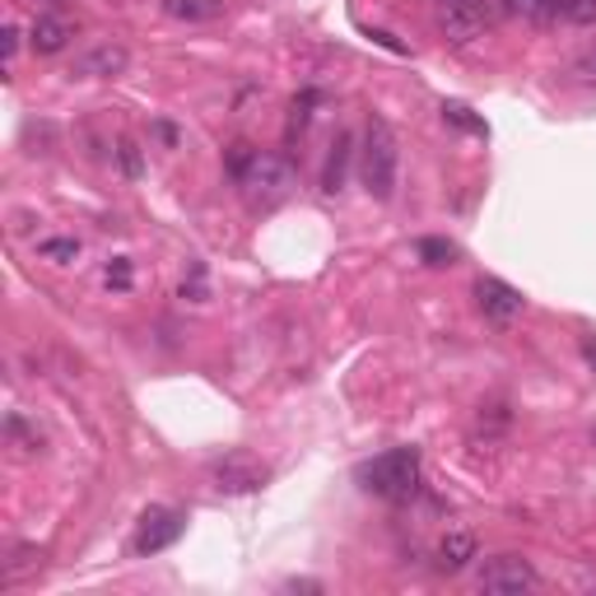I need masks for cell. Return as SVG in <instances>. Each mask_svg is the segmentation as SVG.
I'll return each mask as SVG.
<instances>
[{
	"instance_id": "11",
	"label": "cell",
	"mask_w": 596,
	"mask_h": 596,
	"mask_svg": "<svg viewBox=\"0 0 596 596\" xmlns=\"http://www.w3.org/2000/svg\"><path fill=\"white\" fill-rule=\"evenodd\" d=\"M475 555H481V545H475V536L471 532H447L443 541H438V568H443V574H462V568L475 559Z\"/></svg>"
},
{
	"instance_id": "26",
	"label": "cell",
	"mask_w": 596,
	"mask_h": 596,
	"mask_svg": "<svg viewBox=\"0 0 596 596\" xmlns=\"http://www.w3.org/2000/svg\"><path fill=\"white\" fill-rule=\"evenodd\" d=\"M592 443H596V428H592Z\"/></svg>"
},
{
	"instance_id": "10",
	"label": "cell",
	"mask_w": 596,
	"mask_h": 596,
	"mask_svg": "<svg viewBox=\"0 0 596 596\" xmlns=\"http://www.w3.org/2000/svg\"><path fill=\"white\" fill-rule=\"evenodd\" d=\"M131 65V52L122 42H99V47H89V52L75 61L80 75L89 80H112V75H122V70Z\"/></svg>"
},
{
	"instance_id": "2",
	"label": "cell",
	"mask_w": 596,
	"mask_h": 596,
	"mask_svg": "<svg viewBox=\"0 0 596 596\" xmlns=\"http://www.w3.org/2000/svg\"><path fill=\"white\" fill-rule=\"evenodd\" d=\"M364 186L373 201H392L396 196V173H401V145H396V131L383 122V117H373L368 131H364Z\"/></svg>"
},
{
	"instance_id": "17",
	"label": "cell",
	"mask_w": 596,
	"mask_h": 596,
	"mask_svg": "<svg viewBox=\"0 0 596 596\" xmlns=\"http://www.w3.org/2000/svg\"><path fill=\"white\" fill-rule=\"evenodd\" d=\"M564 23L592 29V23H596V0H564Z\"/></svg>"
},
{
	"instance_id": "12",
	"label": "cell",
	"mask_w": 596,
	"mask_h": 596,
	"mask_svg": "<svg viewBox=\"0 0 596 596\" xmlns=\"http://www.w3.org/2000/svg\"><path fill=\"white\" fill-rule=\"evenodd\" d=\"M163 14L182 23H210L224 14V0H163Z\"/></svg>"
},
{
	"instance_id": "23",
	"label": "cell",
	"mask_w": 596,
	"mask_h": 596,
	"mask_svg": "<svg viewBox=\"0 0 596 596\" xmlns=\"http://www.w3.org/2000/svg\"><path fill=\"white\" fill-rule=\"evenodd\" d=\"M583 354H587V364L596 368V345H592V341H583Z\"/></svg>"
},
{
	"instance_id": "13",
	"label": "cell",
	"mask_w": 596,
	"mask_h": 596,
	"mask_svg": "<svg viewBox=\"0 0 596 596\" xmlns=\"http://www.w3.org/2000/svg\"><path fill=\"white\" fill-rule=\"evenodd\" d=\"M345 173H350V135L341 131V135H336V145H331V154H326V169H322V192L336 196L341 186H345Z\"/></svg>"
},
{
	"instance_id": "16",
	"label": "cell",
	"mask_w": 596,
	"mask_h": 596,
	"mask_svg": "<svg viewBox=\"0 0 596 596\" xmlns=\"http://www.w3.org/2000/svg\"><path fill=\"white\" fill-rule=\"evenodd\" d=\"M568 80L578 84H596V47H583V52L568 61Z\"/></svg>"
},
{
	"instance_id": "24",
	"label": "cell",
	"mask_w": 596,
	"mask_h": 596,
	"mask_svg": "<svg viewBox=\"0 0 596 596\" xmlns=\"http://www.w3.org/2000/svg\"><path fill=\"white\" fill-rule=\"evenodd\" d=\"M47 6H65V0H47Z\"/></svg>"
},
{
	"instance_id": "21",
	"label": "cell",
	"mask_w": 596,
	"mask_h": 596,
	"mask_svg": "<svg viewBox=\"0 0 596 596\" xmlns=\"http://www.w3.org/2000/svg\"><path fill=\"white\" fill-rule=\"evenodd\" d=\"M14 52H19V29L6 23V57H14Z\"/></svg>"
},
{
	"instance_id": "18",
	"label": "cell",
	"mask_w": 596,
	"mask_h": 596,
	"mask_svg": "<svg viewBox=\"0 0 596 596\" xmlns=\"http://www.w3.org/2000/svg\"><path fill=\"white\" fill-rule=\"evenodd\" d=\"M420 256L428 261V266H447V261L457 256V248L443 243V238H424V243H420Z\"/></svg>"
},
{
	"instance_id": "4",
	"label": "cell",
	"mask_w": 596,
	"mask_h": 596,
	"mask_svg": "<svg viewBox=\"0 0 596 596\" xmlns=\"http://www.w3.org/2000/svg\"><path fill=\"white\" fill-rule=\"evenodd\" d=\"M504 14L508 10L498 6V0H457V6L438 10V29H443L447 42H471V38H481L485 29H494Z\"/></svg>"
},
{
	"instance_id": "7",
	"label": "cell",
	"mask_w": 596,
	"mask_h": 596,
	"mask_svg": "<svg viewBox=\"0 0 596 596\" xmlns=\"http://www.w3.org/2000/svg\"><path fill=\"white\" fill-rule=\"evenodd\" d=\"M186 532V517L178 508H150L140 517V532H135V555H159L178 545V536Z\"/></svg>"
},
{
	"instance_id": "14",
	"label": "cell",
	"mask_w": 596,
	"mask_h": 596,
	"mask_svg": "<svg viewBox=\"0 0 596 596\" xmlns=\"http://www.w3.org/2000/svg\"><path fill=\"white\" fill-rule=\"evenodd\" d=\"M6 438H10V447H19V452H38V447H42L38 424H29V415H23V411H10V415H6Z\"/></svg>"
},
{
	"instance_id": "19",
	"label": "cell",
	"mask_w": 596,
	"mask_h": 596,
	"mask_svg": "<svg viewBox=\"0 0 596 596\" xmlns=\"http://www.w3.org/2000/svg\"><path fill=\"white\" fill-rule=\"evenodd\" d=\"M108 284H112V290H131V261L127 256H117L108 266Z\"/></svg>"
},
{
	"instance_id": "6",
	"label": "cell",
	"mask_w": 596,
	"mask_h": 596,
	"mask_svg": "<svg viewBox=\"0 0 596 596\" xmlns=\"http://www.w3.org/2000/svg\"><path fill=\"white\" fill-rule=\"evenodd\" d=\"M481 587L494 592V596H522V592L541 587V574H536V564L522 559V555H494L481 568Z\"/></svg>"
},
{
	"instance_id": "15",
	"label": "cell",
	"mask_w": 596,
	"mask_h": 596,
	"mask_svg": "<svg viewBox=\"0 0 596 596\" xmlns=\"http://www.w3.org/2000/svg\"><path fill=\"white\" fill-rule=\"evenodd\" d=\"M38 256H47V261H75L80 256V243L75 238H47V243H38Z\"/></svg>"
},
{
	"instance_id": "9",
	"label": "cell",
	"mask_w": 596,
	"mask_h": 596,
	"mask_svg": "<svg viewBox=\"0 0 596 596\" xmlns=\"http://www.w3.org/2000/svg\"><path fill=\"white\" fill-rule=\"evenodd\" d=\"M70 38H75V29H70V19L65 14H38L33 23H29V42H33V52L38 57H57V52H65L70 47Z\"/></svg>"
},
{
	"instance_id": "20",
	"label": "cell",
	"mask_w": 596,
	"mask_h": 596,
	"mask_svg": "<svg viewBox=\"0 0 596 596\" xmlns=\"http://www.w3.org/2000/svg\"><path fill=\"white\" fill-rule=\"evenodd\" d=\"M117 154H122V169H127L131 178H140V150L131 145V140H122V145H117Z\"/></svg>"
},
{
	"instance_id": "5",
	"label": "cell",
	"mask_w": 596,
	"mask_h": 596,
	"mask_svg": "<svg viewBox=\"0 0 596 596\" xmlns=\"http://www.w3.org/2000/svg\"><path fill=\"white\" fill-rule=\"evenodd\" d=\"M266 481H271V471L261 466L252 452H224V457L210 466V485L220 494H256Z\"/></svg>"
},
{
	"instance_id": "25",
	"label": "cell",
	"mask_w": 596,
	"mask_h": 596,
	"mask_svg": "<svg viewBox=\"0 0 596 596\" xmlns=\"http://www.w3.org/2000/svg\"><path fill=\"white\" fill-rule=\"evenodd\" d=\"M443 6H457V0H443Z\"/></svg>"
},
{
	"instance_id": "22",
	"label": "cell",
	"mask_w": 596,
	"mask_h": 596,
	"mask_svg": "<svg viewBox=\"0 0 596 596\" xmlns=\"http://www.w3.org/2000/svg\"><path fill=\"white\" fill-rule=\"evenodd\" d=\"M290 592H322V583H307V578L299 583V578H294V583H290Z\"/></svg>"
},
{
	"instance_id": "3",
	"label": "cell",
	"mask_w": 596,
	"mask_h": 596,
	"mask_svg": "<svg viewBox=\"0 0 596 596\" xmlns=\"http://www.w3.org/2000/svg\"><path fill=\"white\" fill-rule=\"evenodd\" d=\"M238 186H243V196L252 210H275L284 196L294 192V169L284 154H271V150H252L248 169L238 173Z\"/></svg>"
},
{
	"instance_id": "1",
	"label": "cell",
	"mask_w": 596,
	"mask_h": 596,
	"mask_svg": "<svg viewBox=\"0 0 596 596\" xmlns=\"http://www.w3.org/2000/svg\"><path fill=\"white\" fill-rule=\"evenodd\" d=\"M360 485L377 498H387V504H405L420 489V452L415 447L377 452L373 462L360 466Z\"/></svg>"
},
{
	"instance_id": "8",
	"label": "cell",
	"mask_w": 596,
	"mask_h": 596,
	"mask_svg": "<svg viewBox=\"0 0 596 596\" xmlns=\"http://www.w3.org/2000/svg\"><path fill=\"white\" fill-rule=\"evenodd\" d=\"M475 303H481V313L489 322H513V317H522V307H527V299H522L513 284L494 280V275H485L481 284H475Z\"/></svg>"
}]
</instances>
